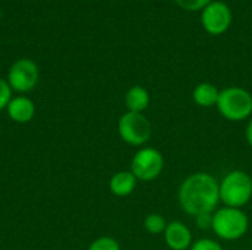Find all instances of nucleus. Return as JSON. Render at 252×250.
<instances>
[{
	"label": "nucleus",
	"mask_w": 252,
	"mask_h": 250,
	"mask_svg": "<svg viewBox=\"0 0 252 250\" xmlns=\"http://www.w3.org/2000/svg\"><path fill=\"white\" fill-rule=\"evenodd\" d=\"M251 248H252V240H251Z\"/></svg>",
	"instance_id": "412c9836"
},
{
	"label": "nucleus",
	"mask_w": 252,
	"mask_h": 250,
	"mask_svg": "<svg viewBox=\"0 0 252 250\" xmlns=\"http://www.w3.org/2000/svg\"><path fill=\"white\" fill-rule=\"evenodd\" d=\"M137 186V178L131 171H120L114 174L109 180V190L117 197L130 196Z\"/></svg>",
	"instance_id": "9b49d317"
},
{
	"label": "nucleus",
	"mask_w": 252,
	"mask_h": 250,
	"mask_svg": "<svg viewBox=\"0 0 252 250\" xmlns=\"http://www.w3.org/2000/svg\"><path fill=\"white\" fill-rule=\"evenodd\" d=\"M124 103L127 108V112H136L143 113L151 103L149 91L142 85H133L127 90L124 96Z\"/></svg>",
	"instance_id": "f8f14e48"
},
{
	"label": "nucleus",
	"mask_w": 252,
	"mask_h": 250,
	"mask_svg": "<svg viewBox=\"0 0 252 250\" xmlns=\"http://www.w3.org/2000/svg\"><path fill=\"white\" fill-rule=\"evenodd\" d=\"M177 200L180 208L193 218L204 214H214L220 203L217 178L208 172L188 175L179 187Z\"/></svg>",
	"instance_id": "f257e3e1"
},
{
	"label": "nucleus",
	"mask_w": 252,
	"mask_h": 250,
	"mask_svg": "<svg viewBox=\"0 0 252 250\" xmlns=\"http://www.w3.org/2000/svg\"><path fill=\"white\" fill-rule=\"evenodd\" d=\"M164 156L155 147L143 146L140 147L131 159L130 171L134 174L137 181H154L157 180L164 169Z\"/></svg>",
	"instance_id": "423d86ee"
},
{
	"label": "nucleus",
	"mask_w": 252,
	"mask_h": 250,
	"mask_svg": "<svg viewBox=\"0 0 252 250\" xmlns=\"http://www.w3.org/2000/svg\"><path fill=\"white\" fill-rule=\"evenodd\" d=\"M6 111H7L9 118L13 122L27 124L34 118L35 106H34V102L31 99H28L25 96H18V97H13L9 102Z\"/></svg>",
	"instance_id": "9d476101"
},
{
	"label": "nucleus",
	"mask_w": 252,
	"mask_h": 250,
	"mask_svg": "<svg viewBox=\"0 0 252 250\" xmlns=\"http://www.w3.org/2000/svg\"><path fill=\"white\" fill-rule=\"evenodd\" d=\"M87 250H121L120 248V243L112 239V237H108V236H103V237H99L96 239Z\"/></svg>",
	"instance_id": "2eb2a0df"
},
{
	"label": "nucleus",
	"mask_w": 252,
	"mask_h": 250,
	"mask_svg": "<svg viewBox=\"0 0 252 250\" xmlns=\"http://www.w3.org/2000/svg\"><path fill=\"white\" fill-rule=\"evenodd\" d=\"M219 187L220 202L224 206L242 209L251 202L252 177L245 171H230L221 178V181H219Z\"/></svg>",
	"instance_id": "f03ea898"
},
{
	"label": "nucleus",
	"mask_w": 252,
	"mask_h": 250,
	"mask_svg": "<svg viewBox=\"0 0 252 250\" xmlns=\"http://www.w3.org/2000/svg\"><path fill=\"white\" fill-rule=\"evenodd\" d=\"M189 250H223V248L214 239H198L192 243Z\"/></svg>",
	"instance_id": "f3484780"
},
{
	"label": "nucleus",
	"mask_w": 252,
	"mask_h": 250,
	"mask_svg": "<svg viewBox=\"0 0 252 250\" xmlns=\"http://www.w3.org/2000/svg\"><path fill=\"white\" fill-rule=\"evenodd\" d=\"M167 221H165V218L161 215V214H157V212H152V214H149L146 218H145V221H143V227H145V230L149 233V234H154V236H157V234H164V231H165V228H167Z\"/></svg>",
	"instance_id": "4468645a"
},
{
	"label": "nucleus",
	"mask_w": 252,
	"mask_h": 250,
	"mask_svg": "<svg viewBox=\"0 0 252 250\" xmlns=\"http://www.w3.org/2000/svg\"><path fill=\"white\" fill-rule=\"evenodd\" d=\"M220 90L211 83H199L192 93L193 102L201 108H213L217 105Z\"/></svg>",
	"instance_id": "ddd939ff"
},
{
	"label": "nucleus",
	"mask_w": 252,
	"mask_h": 250,
	"mask_svg": "<svg viewBox=\"0 0 252 250\" xmlns=\"http://www.w3.org/2000/svg\"><path fill=\"white\" fill-rule=\"evenodd\" d=\"M10 100H12V88L6 80L0 78V111L6 109Z\"/></svg>",
	"instance_id": "a211bd4d"
},
{
	"label": "nucleus",
	"mask_w": 252,
	"mask_h": 250,
	"mask_svg": "<svg viewBox=\"0 0 252 250\" xmlns=\"http://www.w3.org/2000/svg\"><path fill=\"white\" fill-rule=\"evenodd\" d=\"M201 24L208 34L220 35L232 24V10L224 1H211L201 10Z\"/></svg>",
	"instance_id": "0eeeda50"
},
{
	"label": "nucleus",
	"mask_w": 252,
	"mask_h": 250,
	"mask_svg": "<svg viewBox=\"0 0 252 250\" xmlns=\"http://www.w3.org/2000/svg\"><path fill=\"white\" fill-rule=\"evenodd\" d=\"M179 7L189 10V12H196L202 10L207 4H210L213 0H174Z\"/></svg>",
	"instance_id": "dca6fc26"
},
{
	"label": "nucleus",
	"mask_w": 252,
	"mask_h": 250,
	"mask_svg": "<svg viewBox=\"0 0 252 250\" xmlns=\"http://www.w3.org/2000/svg\"><path fill=\"white\" fill-rule=\"evenodd\" d=\"M245 139H247V143L252 147V118L248 121V125L245 128Z\"/></svg>",
	"instance_id": "aec40b11"
},
{
	"label": "nucleus",
	"mask_w": 252,
	"mask_h": 250,
	"mask_svg": "<svg viewBox=\"0 0 252 250\" xmlns=\"http://www.w3.org/2000/svg\"><path fill=\"white\" fill-rule=\"evenodd\" d=\"M118 134L127 144L143 147L152 136V125L145 113L126 112L118 119Z\"/></svg>",
	"instance_id": "39448f33"
},
{
	"label": "nucleus",
	"mask_w": 252,
	"mask_h": 250,
	"mask_svg": "<svg viewBox=\"0 0 252 250\" xmlns=\"http://www.w3.org/2000/svg\"><path fill=\"white\" fill-rule=\"evenodd\" d=\"M250 228V218L248 215L239 208H229L223 206L216 209L213 214V233L227 242H236L242 239Z\"/></svg>",
	"instance_id": "7ed1b4c3"
},
{
	"label": "nucleus",
	"mask_w": 252,
	"mask_h": 250,
	"mask_svg": "<svg viewBox=\"0 0 252 250\" xmlns=\"http://www.w3.org/2000/svg\"><path fill=\"white\" fill-rule=\"evenodd\" d=\"M217 109L230 122H241L252 115V94L242 87H227L220 90Z\"/></svg>",
	"instance_id": "20e7f679"
},
{
	"label": "nucleus",
	"mask_w": 252,
	"mask_h": 250,
	"mask_svg": "<svg viewBox=\"0 0 252 250\" xmlns=\"http://www.w3.org/2000/svg\"><path fill=\"white\" fill-rule=\"evenodd\" d=\"M38 81V68L31 59L16 60L7 74V83L12 90L18 93L31 91Z\"/></svg>",
	"instance_id": "6e6552de"
},
{
	"label": "nucleus",
	"mask_w": 252,
	"mask_h": 250,
	"mask_svg": "<svg viewBox=\"0 0 252 250\" xmlns=\"http://www.w3.org/2000/svg\"><path fill=\"white\" fill-rule=\"evenodd\" d=\"M164 242L170 250H189L193 243L190 228L182 221H171L164 231Z\"/></svg>",
	"instance_id": "1a4fd4ad"
},
{
	"label": "nucleus",
	"mask_w": 252,
	"mask_h": 250,
	"mask_svg": "<svg viewBox=\"0 0 252 250\" xmlns=\"http://www.w3.org/2000/svg\"><path fill=\"white\" fill-rule=\"evenodd\" d=\"M196 220V224L201 230H211V225H213V214H204V215H199L195 218Z\"/></svg>",
	"instance_id": "6ab92c4d"
}]
</instances>
